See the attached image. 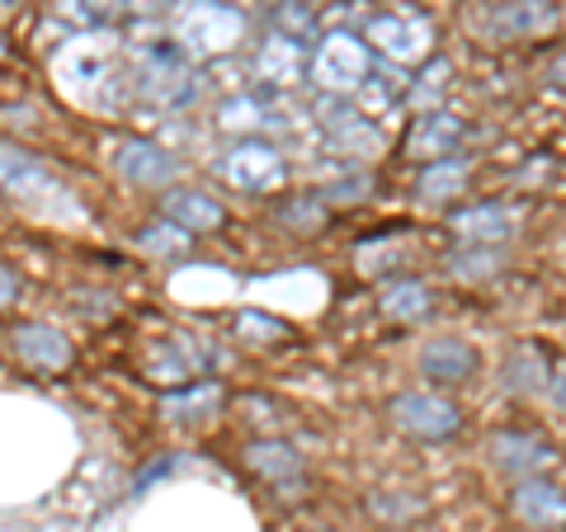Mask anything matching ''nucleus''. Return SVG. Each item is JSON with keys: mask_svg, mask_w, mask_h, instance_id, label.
<instances>
[{"mask_svg": "<svg viewBox=\"0 0 566 532\" xmlns=\"http://www.w3.org/2000/svg\"><path fill=\"white\" fill-rule=\"evenodd\" d=\"M515 519L538 532H557L566 528V494L547 481H524L515 490Z\"/></svg>", "mask_w": 566, "mask_h": 532, "instance_id": "1", "label": "nucleus"}, {"mask_svg": "<svg viewBox=\"0 0 566 532\" xmlns=\"http://www.w3.org/2000/svg\"><path fill=\"white\" fill-rule=\"evenodd\" d=\"M392 415L406 434H420V438H444L458 429V411L434 396H401L392 405Z\"/></svg>", "mask_w": 566, "mask_h": 532, "instance_id": "2", "label": "nucleus"}, {"mask_svg": "<svg viewBox=\"0 0 566 532\" xmlns=\"http://www.w3.org/2000/svg\"><path fill=\"white\" fill-rule=\"evenodd\" d=\"M472 368H476V353L458 340H439L424 349V372H430L434 382H463Z\"/></svg>", "mask_w": 566, "mask_h": 532, "instance_id": "3", "label": "nucleus"}, {"mask_svg": "<svg viewBox=\"0 0 566 532\" xmlns=\"http://www.w3.org/2000/svg\"><path fill=\"white\" fill-rule=\"evenodd\" d=\"M14 349H20L29 363H39V368H62V363L71 359L66 340H62L57 330H48V326H29V330H20V334H14Z\"/></svg>", "mask_w": 566, "mask_h": 532, "instance_id": "4", "label": "nucleus"}, {"mask_svg": "<svg viewBox=\"0 0 566 532\" xmlns=\"http://www.w3.org/2000/svg\"><path fill=\"white\" fill-rule=\"evenodd\" d=\"M543 448L538 443H524V438H501L495 443V462H501L505 471H534L543 462Z\"/></svg>", "mask_w": 566, "mask_h": 532, "instance_id": "5", "label": "nucleus"}, {"mask_svg": "<svg viewBox=\"0 0 566 532\" xmlns=\"http://www.w3.org/2000/svg\"><path fill=\"white\" fill-rule=\"evenodd\" d=\"M170 212H175V217H185V222H193V226L222 222V212L212 208V203H203V199H175V203H170Z\"/></svg>", "mask_w": 566, "mask_h": 532, "instance_id": "6", "label": "nucleus"}, {"mask_svg": "<svg viewBox=\"0 0 566 532\" xmlns=\"http://www.w3.org/2000/svg\"><path fill=\"white\" fill-rule=\"evenodd\" d=\"M10 292H14V283H10V274H6V269H0V301H6Z\"/></svg>", "mask_w": 566, "mask_h": 532, "instance_id": "7", "label": "nucleus"}, {"mask_svg": "<svg viewBox=\"0 0 566 532\" xmlns=\"http://www.w3.org/2000/svg\"><path fill=\"white\" fill-rule=\"evenodd\" d=\"M557 401L566 405V372H562V382H557Z\"/></svg>", "mask_w": 566, "mask_h": 532, "instance_id": "8", "label": "nucleus"}]
</instances>
